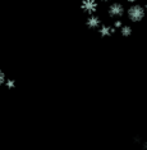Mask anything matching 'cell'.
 <instances>
[{"instance_id": "obj_1", "label": "cell", "mask_w": 147, "mask_h": 150, "mask_svg": "<svg viewBox=\"0 0 147 150\" xmlns=\"http://www.w3.org/2000/svg\"><path fill=\"white\" fill-rule=\"evenodd\" d=\"M146 11L142 5L139 4H133L131 8L128 9V18L131 19L132 22H139L145 18Z\"/></svg>"}, {"instance_id": "obj_2", "label": "cell", "mask_w": 147, "mask_h": 150, "mask_svg": "<svg viewBox=\"0 0 147 150\" xmlns=\"http://www.w3.org/2000/svg\"><path fill=\"white\" fill-rule=\"evenodd\" d=\"M125 9H124V5L122 3H113V4L109 5L108 8V14L114 19H118V18H122L123 14H124Z\"/></svg>"}, {"instance_id": "obj_3", "label": "cell", "mask_w": 147, "mask_h": 150, "mask_svg": "<svg viewBox=\"0 0 147 150\" xmlns=\"http://www.w3.org/2000/svg\"><path fill=\"white\" fill-rule=\"evenodd\" d=\"M81 8L84 13H88V16L95 14L97 11V1L96 0H83L81 4Z\"/></svg>"}, {"instance_id": "obj_4", "label": "cell", "mask_w": 147, "mask_h": 150, "mask_svg": "<svg viewBox=\"0 0 147 150\" xmlns=\"http://www.w3.org/2000/svg\"><path fill=\"white\" fill-rule=\"evenodd\" d=\"M86 26L91 30H96L101 26V19L100 17L96 14H90L87 17V21H86Z\"/></svg>"}, {"instance_id": "obj_5", "label": "cell", "mask_w": 147, "mask_h": 150, "mask_svg": "<svg viewBox=\"0 0 147 150\" xmlns=\"http://www.w3.org/2000/svg\"><path fill=\"white\" fill-rule=\"evenodd\" d=\"M114 32H115V28L113 26L101 25L100 27H98V33H100V36H102V37H109V36H111Z\"/></svg>"}, {"instance_id": "obj_6", "label": "cell", "mask_w": 147, "mask_h": 150, "mask_svg": "<svg viewBox=\"0 0 147 150\" xmlns=\"http://www.w3.org/2000/svg\"><path fill=\"white\" fill-rule=\"evenodd\" d=\"M119 30H120L122 36H124V37H129L132 35V27L131 26H122Z\"/></svg>"}, {"instance_id": "obj_7", "label": "cell", "mask_w": 147, "mask_h": 150, "mask_svg": "<svg viewBox=\"0 0 147 150\" xmlns=\"http://www.w3.org/2000/svg\"><path fill=\"white\" fill-rule=\"evenodd\" d=\"M4 85H5V86L8 87V88H13V87L15 86V82H14V80H12V78H6Z\"/></svg>"}, {"instance_id": "obj_8", "label": "cell", "mask_w": 147, "mask_h": 150, "mask_svg": "<svg viewBox=\"0 0 147 150\" xmlns=\"http://www.w3.org/2000/svg\"><path fill=\"white\" fill-rule=\"evenodd\" d=\"M5 80H6V77H5V73L3 72L1 69H0V86H1V85H4Z\"/></svg>"}, {"instance_id": "obj_9", "label": "cell", "mask_w": 147, "mask_h": 150, "mask_svg": "<svg viewBox=\"0 0 147 150\" xmlns=\"http://www.w3.org/2000/svg\"><path fill=\"white\" fill-rule=\"evenodd\" d=\"M122 26H123L122 21H120V19H117V21H115V23H114V26H113V27H114V28L117 30V28H120Z\"/></svg>"}, {"instance_id": "obj_10", "label": "cell", "mask_w": 147, "mask_h": 150, "mask_svg": "<svg viewBox=\"0 0 147 150\" xmlns=\"http://www.w3.org/2000/svg\"><path fill=\"white\" fill-rule=\"evenodd\" d=\"M142 149H143V150H147V140L142 144Z\"/></svg>"}, {"instance_id": "obj_11", "label": "cell", "mask_w": 147, "mask_h": 150, "mask_svg": "<svg viewBox=\"0 0 147 150\" xmlns=\"http://www.w3.org/2000/svg\"><path fill=\"white\" fill-rule=\"evenodd\" d=\"M100 1H102V3H109V1H111V0H100Z\"/></svg>"}, {"instance_id": "obj_12", "label": "cell", "mask_w": 147, "mask_h": 150, "mask_svg": "<svg viewBox=\"0 0 147 150\" xmlns=\"http://www.w3.org/2000/svg\"><path fill=\"white\" fill-rule=\"evenodd\" d=\"M127 1H128V3H136L137 0H127Z\"/></svg>"}, {"instance_id": "obj_13", "label": "cell", "mask_w": 147, "mask_h": 150, "mask_svg": "<svg viewBox=\"0 0 147 150\" xmlns=\"http://www.w3.org/2000/svg\"><path fill=\"white\" fill-rule=\"evenodd\" d=\"M143 8H145V11H147V3H146V5L143 6Z\"/></svg>"}]
</instances>
